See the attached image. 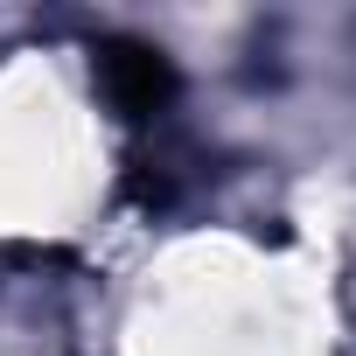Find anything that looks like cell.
Returning a JSON list of instances; mask_svg holds the SVG:
<instances>
[{
    "instance_id": "obj_1",
    "label": "cell",
    "mask_w": 356,
    "mask_h": 356,
    "mask_svg": "<svg viewBox=\"0 0 356 356\" xmlns=\"http://www.w3.org/2000/svg\"><path fill=\"white\" fill-rule=\"evenodd\" d=\"M98 77H105L112 105L133 112V119H147V112H161L175 98V63L154 42H133V35H119V42L98 49Z\"/></svg>"
}]
</instances>
